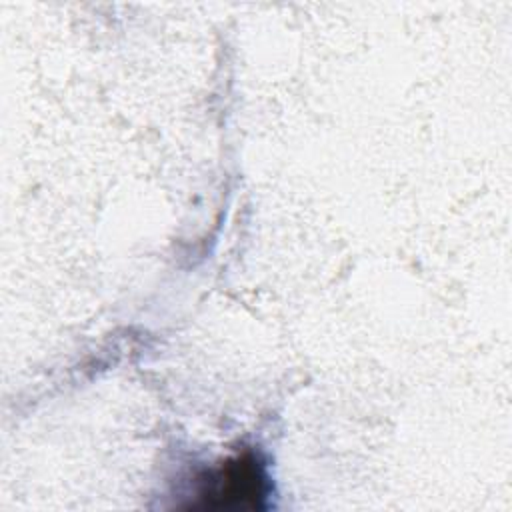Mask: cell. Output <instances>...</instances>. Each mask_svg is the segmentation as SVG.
Returning a JSON list of instances; mask_svg holds the SVG:
<instances>
[{
  "label": "cell",
  "mask_w": 512,
  "mask_h": 512,
  "mask_svg": "<svg viewBox=\"0 0 512 512\" xmlns=\"http://www.w3.org/2000/svg\"><path fill=\"white\" fill-rule=\"evenodd\" d=\"M196 490L198 502L192 506H262L266 498V476L262 464L252 454H240L224 460L200 478Z\"/></svg>",
  "instance_id": "obj_1"
}]
</instances>
